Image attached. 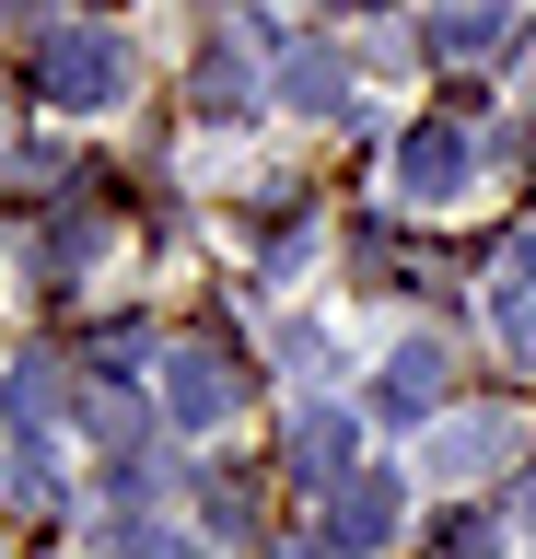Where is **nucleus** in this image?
I'll return each mask as SVG.
<instances>
[{
    "label": "nucleus",
    "mask_w": 536,
    "mask_h": 559,
    "mask_svg": "<svg viewBox=\"0 0 536 559\" xmlns=\"http://www.w3.org/2000/svg\"><path fill=\"white\" fill-rule=\"evenodd\" d=\"M187 82H199V105H211V117H234V105H246V47H234V35H211Z\"/></svg>",
    "instance_id": "obj_10"
},
{
    "label": "nucleus",
    "mask_w": 536,
    "mask_h": 559,
    "mask_svg": "<svg viewBox=\"0 0 536 559\" xmlns=\"http://www.w3.org/2000/svg\"><path fill=\"white\" fill-rule=\"evenodd\" d=\"M141 559H211L199 536H141Z\"/></svg>",
    "instance_id": "obj_11"
},
{
    "label": "nucleus",
    "mask_w": 536,
    "mask_h": 559,
    "mask_svg": "<svg viewBox=\"0 0 536 559\" xmlns=\"http://www.w3.org/2000/svg\"><path fill=\"white\" fill-rule=\"evenodd\" d=\"M36 82H47V105L94 117V105L129 94V47H117V35H94V24H59V35L36 47Z\"/></svg>",
    "instance_id": "obj_1"
},
{
    "label": "nucleus",
    "mask_w": 536,
    "mask_h": 559,
    "mask_svg": "<svg viewBox=\"0 0 536 559\" xmlns=\"http://www.w3.org/2000/svg\"><path fill=\"white\" fill-rule=\"evenodd\" d=\"M501 35H513V0H443V12H431V47H443V59H490Z\"/></svg>",
    "instance_id": "obj_7"
},
{
    "label": "nucleus",
    "mask_w": 536,
    "mask_h": 559,
    "mask_svg": "<svg viewBox=\"0 0 536 559\" xmlns=\"http://www.w3.org/2000/svg\"><path fill=\"white\" fill-rule=\"evenodd\" d=\"M501 454H513V419H455V431L431 443V466H443V478H490Z\"/></svg>",
    "instance_id": "obj_9"
},
{
    "label": "nucleus",
    "mask_w": 536,
    "mask_h": 559,
    "mask_svg": "<svg viewBox=\"0 0 536 559\" xmlns=\"http://www.w3.org/2000/svg\"><path fill=\"white\" fill-rule=\"evenodd\" d=\"M281 105H303V117H338V105H350V70L326 59V47H291V59H281Z\"/></svg>",
    "instance_id": "obj_8"
},
{
    "label": "nucleus",
    "mask_w": 536,
    "mask_h": 559,
    "mask_svg": "<svg viewBox=\"0 0 536 559\" xmlns=\"http://www.w3.org/2000/svg\"><path fill=\"white\" fill-rule=\"evenodd\" d=\"M234 396H246V384H234V361H222V349H176V361H164V408H176L187 431L234 419Z\"/></svg>",
    "instance_id": "obj_3"
},
{
    "label": "nucleus",
    "mask_w": 536,
    "mask_h": 559,
    "mask_svg": "<svg viewBox=\"0 0 536 559\" xmlns=\"http://www.w3.org/2000/svg\"><path fill=\"white\" fill-rule=\"evenodd\" d=\"M525 513H536V489H525Z\"/></svg>",
    "instance_id": "obj_15"
},
{
    "label": "nucleus",
    "mask_w": 536,
    "mask_h": 559,
    "mask_svg": "<svg viewBox=\"0 0 536 559\" xmlns=\"http://www.w3.org/2000/svg\"><path fill=\"white\" fill-rule=\"evenodd\" d=\"M291 559H350V548H338V536H326V548H291Z\"/></svg>",
    "instance_id": "obj_13"
},
{
    "label": "nucleus",
    "mask_w": 536,
    "mask_h": 559,
    "mask_svg": "<svg viewBox=\"0 0 536 559\" xmlns=\"http://www.w3.org/2000/svg\"><path fill=\"white\" fill-rule=\"evenodd\" d=\"M431 396H443V338H408L385 361V384H373V408H385V419H420Z\"/></svg>",
    "instance_id": "obj_5"
},
{
    "label": "nucleus",
    "mask_w": 536,
    "mask_h": 559,
    "mask_svg": "<svg viewBox=\"0 0 536 559\" xmlns=\"http://www.w3.org/2000/svg\"><path fill=\"white\" fill-rule=\"evenodd\" d=\"M396 513H408V489L385 478V466H361V478H338V548H385Z\"/></svg>",
    "instance_id": "obj_4"
},
{
    "label": "nucleus",
    "mask_w": 536,
    "mask_h": 559,
    "mask_svg": "<svg viewBox=\"0 0 536 559\" xmlns=\"http://www.w3.org/2000/svg\"><path fill=\"white\" fill-rule=\"evenodd\" d=\"M455 187H478V140H466V129H443V117H431V129H408V140H396V199L443 210Z\"/></svg>",
    "instance_id": "obj_2"
},
{
    "label": "nucleus",
    "mask_w": 536,
    "mask_h": 559,
    "mask_svg": "<svg viewBox=\"0 0 536 559\" xmlns=\"http://www.w3.org/2000/svg\"><path fill=\"white\" fill-rule=\"evenodd\" d=\"M338 12H361V0H338Z\"/></svg>",
    "instance_id": "obj_14"
},
{
    "label": "nucleus",
    "mask_w": 536,
    "mask_h": 559,
    "mask_svg": "<svg viewBox=\"0 0 536 559\" xmlns=\"http://www.w3.org/2000/svg\"><path fill=\"white\" fill-rule=\"evenodd\" d=\"M291 478H350V408H291Z\"/></svg>",
    "instance_id": "obj_6"
},
{
    "label": "nucleus",
    "mask_w": 536,
    "mask_h": 559,
    "mask_svg": "<svg viewBox=\"0 0 536 559\" xmlns=\"http://www.w3.org/2000/svg\"><path fill=\"white\" fill-rule=\"evenodd\" d=\"M513 292H536V234H525V245H513Z\"/></svg>",
    "instance_id": "obj_12"
}]
</instances>
